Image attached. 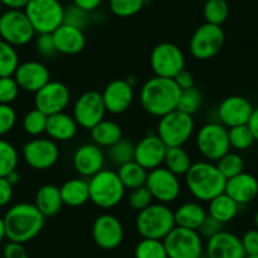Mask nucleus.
Returning a JSON list of instances; mask_svg holds the SVG:
<instances>
[{
	"label": "nucleus",
	"mask_w": 258,
	"mask_h": 258,
	"mask_svg": "<svg viewBox=\"0 0 258 258\" xmlns=\"http://www.w3.org/2000/svg\"><path fill=\"white\" fill-rule=\"evenodd\" d=\"M3 219L7 239L23 244L38 237L46 222V217L39 212L34 203L14 204L7 210Z\"/></svg>",
	"instance_id": "nucleus-1"
},
{
	"label": "nucleus",
	"mask_w": 258,
	"mask_h": 258,
	"mask_svg": "<svg viewBox=\"0 0 258 258\" xmlns=\"http://www.w3.org/2000/svg\"><path fill=\"white\" fill-rule=\"evenodd\" d=\"M79 124L74 119L73 114H68L66 111L48 115L47 119L46 133L48 138L54 142H68L75 138L78 135Z\"/></svg>",
	"instance_id": "nucleus-26"
},
{
	"label": "nucleus",
	"mask_w": 258,
	"mask_h": 258,
	"mask_svg": "<svg viewBox=\"0 0 258 258\" xmlns=\"http://www.w3.org/2000/svg\"><path fill=\"white\" fill-rule=\"evenodd\" d=\"M3 6H6L8 9H19V11H24L31 0H0Z\"/></svg>",
	"instance_id": "nucleus-56"
},
{
	"label": "nucleus",
	"mask_w": 258,
	"mask_h": 258,
	"mask_svg": "<svg viewBox=\"0 0 258 258\" xmlns=\"http://www.w3.org/2000/svg\"><path fill=\"white\" fill-rule=\"evenodd\" d=\"M228 137H229L230 148L235 151L248 150L255 142L254 137H253L249 126L247 124L228 128Z\"/></svg>",
	"instance_id": "nucleus-39"
},
{
	"label": "nucleus",
	"mask_w": 258,
	"mask_h": 258,
	"mask_svg": "<svg viewBox=\"0 0 258 258\" xmlns=\"http://www.w3.org/2000/svg\"><path fill=\"white\" fill-rule=\"evenodd\" d=\"M176 227L198 230L207 219L208 212L200 203L186 202L173 212Z\"/></svg>",
	"instance_id": "nucleus-29"
},
{
	"label": "nucleus",
	"mask_w": 258,
	"mask_h": 258,
	"mask_svg": "<svg viewBox=\"0 0 258 258\" xmlns=\"http://www.w3.org/2000/svg\"><path fill=\"white\" fill-rule=\"evenodd\" d=\"M36 49L39 53V56L44 57V58H52L57 53L52 33L37 34Z\"/></svg>",
	"instance_id": "nucleus-48"
},
{
	"label": "nucleus",
	"mask_w": 258,
	"mask_h": 258,
	"mask_svg": "<svg viewBox=\"0 0 258 258\" xmlns=\"http://www.w3.org/2000/svg\"><path fill=\"white\" fill-rule=\"evenodd\" d=\"M203 105V94L198 88H190L186 90H181L180 100L177 104V110L182 113L194 115L199 111Z\"/></svg>",
	"instance_id": "nucleus-41"
},
{
	"label": "nucleus",
	"mask_w": 258,
	"mask_h": 258,
	"mask_svg": "<svg viewBox=\"0 0 258 258\" xmlns=\"http://www.w3.org/2000/svg\"><path fill=\"white\" fill-rule=\"evenodd\" d=\"M14 186L7 177H0V208H6L13 199Z\"/></svg>",
	"instance_id": "nucleus-52"
},
{
	"label": "nucleus",
	"mask_w": 258,
	"mask_h": 258,
	"mask_svg": "<svg viewBox=\"0 0 258 258\" xmlns=\"http://www.w3.org/2000/svg\"><path fill=\"white\" fill-rule=\"evenodd\" d=\"M70 101V89L61 81L51 80L34 94V106L46 115H53L64 111Z\"/></svg>",
	"instance_id": "nucleus-16"
},
{
	"label": "nucleus",
	"mask_w": 258,
	"mask_h": 258,
	"mask_svg": "<svg viewBox=\"0 0 258 258\" xmlns=\"http://www.w3.org/2000/svg\"><path fill=\"white\" fill-rule=\"evenodd\" d=\"M4 258H28V252L23 243L9 240L3 249Z\"/></svg>",
	"instance_id": "nucleus-51"
},
{
	"label": "nucleus",
	"mask_w": 258,
	"mask_h": 258,
	"mask_svg": "<svg viewBox=\"0 0 258 258\" xmlns=\"http://www.w3.org/2000/svg\"><path fill=\"white\" fill-rule=\"evenodd\" d=\"M217 166L225 178L234 177L244 171V160L237 152H228L220 160L217 161Z\"/></svg>",
	"instance_id": "nucleus-42"
},
{
	"label": "nucleus",
	"mask_w": 258,
	"mask_h": 258,
	"mask_svg": "<svg viewBox=\"0 0 258 258\" xmlns=\"http://www.w3.org/2000/svg\"><path fill=\"white\" fill-rule=\"evenodd\" d=\"M254 225H255V229H258V210L254 214Z\"/></svg>",
	"instance_id": "nucleus-59"
},
{
	"label": "nucleus",
	"mask_w": 258,
	"mask_h": 258,
	"mask_svg": "<svg viewBox=\"0 0 258 258\" xmlns=\"http://www.w3.org/2000/svg\"><path fill=\"white\" fill-rule=\"evenodd\" d=\"M146 0H109V8L114 16L119 18H129L140 13Z\"/></svg>",
	"instance_id": "nucleus-43"
},
{
	"label": "nucleus",
	"mask_w": 258,
	"mask_h": 258,
	"mask_svg": "<svg viewBox=\"0 0 258 258\" xmlns=\"http://www.w3.org/2000/svg\"><path fill=\"white\" fill-rule=\"evenodd\" d=\"M7 178H8L9 182L12 183L13 186H16L17 183H19V181H21V175H19L18 171H13V172L9 173L8 176H7Z\"/></svg>",
	"instance_id": "nucleus-57"
},
{
	"label": "nucleus",
	"mask_w": 258,
	"mask_h": 258,
	"mask_svg": "<svg viewBox=\"0 0 258 258\" xmlns=\"http://www.w3.org/2000/svg\"><path fill=\"white\" fill-rule=\"evenodd\" d=\"M19 165V153L11 142L0 138V177H7L17 170Z\"/></svg>",
	"instance_id": "nucleus-35"
},
{
	"label": "nucleus",
	"mask_w": 258,
	"mask_h": 258,
	"mask_svg": "<svg viewBox=\"0 0 258 258\" xmlns=\"http://www.w3.org/2000/svg\"><path fill=\"white\" fill-rule=\"evenodd\" d=\"M0 3H2V2H0Z\"/></svg>",
	"instance_id": "nucleus-61"
},
{
	"label": "nucleus",
	"mask_w": 258,
	"mask_h": 258,
	"mask_svg": "<svg viewBox=\"0 0 258 258\" xmlns=\"http://www.w3.org/2000/svg\"><path fill=\"white\" fill-rule=\"evenodd\" d=\"M245 258H258V254H253V255H247Z\"/></svg>",
	"instance_id": "nucleus-60"
},
{
	"label": "nucleus",
	"mask_w": 258,
	"mask_h": 258,
	"mask_svg": "<svg viewBox=\"0 0 258 258\" xmlns=\"http://www.w3.org/2000/svg\"><path fill=\"white\" fill-rule=\"evenodd\" d=\"M150 64L155 76L175 79L185 70V54L175 43L161 42L151 52Z\"/></svg>",
	"instance_id": "nucleus-12"
},
{
	"label": "nucleus",
	"mask_w": 258,
	"mask_h": 258,
	"mask_svg": "<svg viewBox=\"0 0 258 258\" xmlns=\"http://www.w3.org/2000/svg\"><path fill=\"white\" fill-rule=\"evenodd\" d=\"M125 190L118 172L109 168H103L89 178L90 202L100 209H113L120 204L125 197Z\"/></svg>",
	"instance_id": "nucleus-4"
},
{
	"label": "nucleus",
	"mask_w": 258,
	"mask_h": 258,
	"mask_svg": "<svg viewBox=\"0 0 258 258\" xmlns=\"http://www.w3.org/2000/svg\"><path fill=\"white\" fill-rule=\"evenodd\" d=\"M24 13L37 34L53 33L63 24L64 8L59 0H31Z\"/></svg>",
	"instance_id": "nucleus-8"
},
{
	"label": "nucleus",
	"mask_w": 258,
	"mask_h": 258,
	"mask_svg": "<svg viewBox=\"0 0 258 258\" xmlns=\"http://www.w3.org/2000/svg\"><path fill=\"white\" fill-rule=\"evenodd\" d=\"M192 160L187 151L182 147H170L167 148L165 157V165L166 168L171 171L172 173L180 176H185L187 171L190 170L191 165H192Z\"/></svg>",
	"instance_id": "nucleus-33"
},
{
	"label": "nucleus",
	"mask_w": 258,
	"mask_h": 258,
	"mask_svg": "<svg viewBox=\"0 0 258 258\" xmlns=\"http://www.w3.org/2000/svg\"><path fill=\"white\" fill-rule=\"evenodd\" d=\"M91 22V13L79 8L75 4H71L70 7L64 8L63 14V24L75 27V28L85 31Z\"/></svg>",
	"instance_id": "nucleus-44"
},
{
	"label": "nucleus",
	"mask_w": 258,
	"mask_h": 258,
	"mask_svg": "<svg viewBox=\"0 0 258 258\" xmlns=\"http://www.w3.org/2000/svg\"><path fill=\"white\" fill-rule=\"evenodd\" d=\"M224 42L225 33L222 26H215L205 22L194 32L188 42V48L194 58L207 61L222 51Z\"/></svg>",
	"instance_id": "nucleus-11"
},
{
	"label": "nucleus",
	"mask_w": 258,
	"mask_h": 258,
	"mask_svg": "<svg viewBox=\"0 0 258 258\" xmlns=\"http://www.w3.org/2000/svg\"><path fill=\"white\" fill-rule=\"evenodd\" d=\"M225 183L227 178L218 166L207 160L194 162L185 175V185L188 192L203 203H209L224 192Z\"/></svg>",
	"instance_id": "nucleus-3"
},
{
	"label": "nucleus",
	"mask_w": 258,
	"mask_h": 258,
	"mask_svg": "<svg viewBox=\"0 0 258 258\" xmlns=\"http://www.w3.org/2000/svg\"><path fill=\"white\" fill-rule=\"evenodd\" d=\"M229 16L227 0H207L204 6V18L207 23L222 26Z\"/></svg>",
	"instance_id": "nucleus-38"
},
{
	"label": "nucleus",
	"mask_w": 258,
	"mask_h": 258,
	"mask_svg": "<svg viewBox=\"0 0 258 258\" xmlns=\"http://www.w3.org/2000/svg\"><path fill=\"white\" fill-rule=\"evenodd\" d=\"M167 148L156 133H151L135 146V161L147 171L155 170L165 162Z\"/></svg>",
	"instance_id": "nucleus-21"
},
{
	"label": "nucleus",
	"mask_w": 258,
	"mask_h": 258,
	"mask_svg": "<svg viewBox=\"0 0 258 258\" xmlns=\"http://www.w3.org/2000/svg\"><path fill=\"white\" fill-rule=\"evenodd\" d=\"M173 80H175V83L177 84V86L181 89V90H186V89H190L195 86L194 85L192 74L188 73L187 70L181 71V73L173 79Z\"/></svg>",
	"instance_id": "nucleus-53"
},
{
	"label": "nucleus",
	"mask_w": 258,
	"mask_h": 258,
	"mask_svg": "<svg viewBox=\"0 0 258 258\" xmlns=\"http://www.w3.org/2000/svg\"><path fill=\"white\" fill-rule=\"evenodd\" d=\"M168 258H202L204 239L198 230L175 227L163 239Z\"/></svg>",
	"instance_id": "nucleus-9"
},
{
	"label": "nucleus",
	"mask_w": 258,
	"mask_h": 258,
	"mask_svg": "<svg viewBox=\"0 0 258 258\" xmlns=\"http://www.w3.org/2000/svg\"><path fill=\"white\" fill-rule=\"evenodd\" d=\"M135 146L136 145H133L132 141L121 138L115 145L109 147L108 155L111 163L119 167L124 163H128L135 160Z\"/></svg>",
	"instance_id": "nucleus-40"
},
{
	"label": "nucleus",
	"mask_w": 258,
	"mask_h": 258,
	"mask_svg": "<svg viewBox=\"0 0 258 258\" xmlns=\"http://www.w3.org/2000/svg\"><path fill=\"white\" fill-rule=\"evenodd\" d=\"M22 155L24 162L31 168L46 171L57 163L59 158V148L57 142L51 138L36 137L23 146Z\"/></svg>",
	"instance_id": "nucleus-14"
},
{
	"label": "nucleus",
	"mask_w": 258,
	"mask_h": 258,
	"mask_svg": "<svg viewBox=\"0 0 258 258\" xmlns=\"http://www.w3.org/2000/svg\"><path fill=\"white\" fill-rule=\"evenodd\" d=\"M34 205L46 218H51L58 214L63 207L58 186L53 185V183H46V185L41 186L34 197Z\"/></svg>",
	"instance_id": "nucleus-28"
},
{
	"label": "nucleus",
	"mask_w": 258,
	"mask_h": 258,
	"mask_svg": "<svg viewBox=\"0 0 258 258\" xmlns=\"http://www.w3.org/2000/svg\"><path fill=\"white\" fill-rule=\"evenodd\" d=\"M116 172H118V176L123 182L124 187L129 188V190L145 186L148 176V171L145 167H142L140 163L136 162L135 160L119 166Z\"/></svg>",
	"instance_id": "nucleus-32"
},
{
	"label": "nucleus",
	"mask_w": 258,
	"mask_h": 258,
	"mask_svg": "<svg viewBox=\"0 0 258 258\" xmlns=\"http://www.w3.org/2000/svg\"><path fill=\"white\" fill-rule=\"evenodd\" d=\"M136 258H168L163 240L142 238L135 248Z\"/></svg>",
	"instance_id": "nucleus-36"
},
{
	"label": "nucleus",
	"mask_w": 258,
	"mask_h": 258,
	"mask_svg": "<svg viewBox=\"0 0 258 258\" xmlns=\"http://www.w3.org/2000/svg\"><path fill=\"white\" fill-rule=\"evenodd\" d=\"M52 37H53L57 53L66 54V56H74V54L80 53L86 46L84 31L68 26V24L59 26L52 33Z\"/></svg>",
	"instance_id": "nucleus-25"
},
{
	"label": "nucleus",
	"mask_w": 258,
	"mask_h": 258,
	"mask_svg": "<svg viewBox=\"0 0 258 258\" xmlns=\"http://www.w3.org/2000/svg\"><path fill=\"white\" fill-rule=\"evenodd\" d=\"M47 119H48V115L36 108L32 109L24 115L23 121H22L24 132L31 137H39L41 135L46 133Z\"/></svg>",
	"instance_id": "nucleus-37"
},
{
	"label": "nucleus",
	"mask_w": 258,
	"mask_h": 258,
	"mask_svg": "<svg viewBox=\"0 0 258 258\" xmlns=\"http://www.w3.org/2000/svg\"><path fill=\"white\" fill-rule=\"evenodd\" d=\"M146 186L152 194L153 200L162 204H171L181 194V182L178 176L171 172L165 166L148 171Z\"/></svg>",
	"instance_id": "nucleus-15"
},
{
	"label": "nucleus",
	"mask_w": 258,
	"mask_h": 258,
	"mask_svg": "<svg viewBox=\"0 0 258 258\" xmlns=\"http://www.w3.org/2000/svg\"><path fill=\"white\" fill-rule=\"evenodd\" d=\"M21 88L13 76L0 78V104L12 105L18 99Z\"/></svg>",
	"instance_id": "nucleus-46"
},
{
	"label": "nucleus",
	"mask_w": 258,
	"mask_h": 258,
	"mask_svg": "<svg viewBox=\"0 0 258 258\" xmlns=\"http://www.w3.org/2000/svg\"><path fill=\"white\" fill-rule=\"evenodd\" d=\"M153 202L155 200H153L152 194L150 192V190H148L146 185L133 188L128 195V205L137 213L150 207Z\"/></svg>",
	"instance_id": "nucleus-45"
},
{
	"label": "nucleus",
	"mask_w": 258,
	"mask_h": 258,
	"mask_svg": "<svg viewBox=\"0 0 258 258\" xmlns=\"http://www.w3.org/2000/svg\"><path fill=\"white\" fill-rule=\"evenodd\" d=\"M62 203L66 207L79 208L90 202L89 194V181L84 177H74L64 181L59 187Z\"/></svg>",
	"instance_id": "nucleus-27"
},
{
	"label": "nucleus",
	"mask_w": 258,
	"mask_h": 258,
	"mask_svg": "<svg viewBox=\"0 0 258 258\" xmlns=\"http://www.w3.org/2000/svg\"><path fill=\"white\" fill-rule=\"evenodd\" d=\"M195 143L200 155L210 162H217L230 151L228 128L219 121H209L200 126Z\"/></svg>",
	"instance_id": "nucleus-7"
},
{
	"label": "nucleus",
	"mask_w": 258,
	"mask_h": 258,
	"mask_svg": "<svg viewBox=\"0 0 258 258\" xmlns=\"http://www.w3.org/2000/svg\"><path fill=\"white\" fill-rule=\"evenodd\" d=\"M93 239L99 248L111 250L118 248L124 239V227L115 215L104 213L93 223Z\"/></svg>",
	"instance_id": "nucleus-17"
},
{
	"label": "nucleus",
	"mask_w": 258,
	"mask_h": 258,
	"mask_svg": "<svg viewBox=\"0 0 258 258\" xmlns=\"http://www.w3.org/2000/svg\"><path fill=\"white\" fill-rule=\"evenodd\" d=\"M205 254L208 258H245L242 239L234 233L222 230L214 237L209 238L205 244Z\"/></svg>",
	"instance_id": "nucleus-23"
},
{
	"label": "nucleus",
	"mask_w": 258,
	"mask_h": 258,
	"mask_svg": "<svg viewBox=\"0 0 258 258\" xmlns=\"http://www.w3.org/2000/svg\"><path fill=\"white\" fill-rule=\"evenodd\" d=\"M180 95L181 89L173 79L153 76L141 88L140 101L146 113L161 118L177 109Z\"/></svg>",
	"instance_id": "nucleus-2"
},
{
	"label": "nucleus",
	"mask_w": 258,
	"mask_h": 258,
	"mask_svg": "<svg viewBox=\"0 0 258 258\" xmlns=\"http://www.w3.org/2000/svg\"><path fill=\"white\" fill-rule=\"evenodd\" d=\"M101 3H103V0H73V4L89 13H93L96 9H99Z\"/></svg>",
	"instance_id": "nucleus-54"
},
{
	"label": "nucleus",
	"mask_w": 258,
	"mask_h": 258,
	"mask_svg": "<svg viewBox=\"0 0 258 258\" xmlns=\"http://www.w3.org/2000/svg\"><path fill=\"white\" fill-rule=\"evenodd\" d=\"M101 95L106 111L119 115L132 106L135 101V86L131 85L126 79H115L104 88Z\"/></svg>",
	"instance_id": "nucleus-18"
},
{
	"label": "nucleus",
	"mask_w": 258,
	"mask_h": 258,
	"mask_svg": "<svg viewBox=\"0 0 258 258\" xmlns=\"http://www.w3.org/2000/svg\"><path fill=\"white\" fill-rule=\"evenodd\" d=\"M240 205L235 203L229 195L225 192L220 194L217 198L209 202V208H208V214L223 225L232 222L239 213Z\"/></svg>",
	"instance_id": "nucleus-30"
},
{
	"label": "nucleus",
	"mask_w": 258,
	"mask_h": 258,
	"mask_svg": "<svg viewBox=\"0 0 258 258\" xmlns=\"http://www.w3.org/2000/svg\"><path fill=\"white\" fill-rule=\"evenodd\" d=\"M73 165L81 177L90 178L104 168L105 155L95 143H85L74 153Z\"/></svg>",
	"instance_id": "nucleus-22"
},
{
	"label": "nucleus",
	"mask_w": 258,
	"mask_h": 258,
	"mask_svg": "<svg viewBox=\"0 0 258 258\" xmlns=\"http://www.w3.org/2000/svg\"><path fill=\"white\" fill-rule=\"evenodd\" d=\"M19 63V54L16 47L0 38V78L13 76Z\"/></svg>",
	"instance_id": "nucleus-34"
},
{
	"label": "nucleus",
	"mask_w": 258,
	"mask_h": 258,
	"mask_svg": "<svg viewBox=\"0 0 258 258\" xmlns=\"http://www.w3.org/2000/svg\"><path fill=\"white\" fill-rule=\"evenodd\" d=\"M90 136L93 143L99 147L109 148L123 138V131L116 121L104 119L91 129Z\"/></svg>",
	"instance_id": "nucleus-31"
},
{
	"label": "nucleus",
	"mask_w": 258,
	"mask_h": 258,
	"mask_svg": "<svg viewBox=\"0 0 258 258\" xmlns=\"http://www.w3.org/2000/svg\"><path fill=\"white\" fill-rule=\"evenodd\" d=\"M175 227L173 210L162 203H152L136 218V229L142 238L163 240Z\"/></svg>",
	"instance_id": "nucleus-5"
},
{
	"label": "nucleus",
	"mask_w": 258,
	"mask_h": 258,
	"mask_svg": "<svg viewBox=\"0 0 258 258\" xmlns=\"http://www.w3.org/2000/svg\"><path fill=\"white\" fill-rule=\"evenodd\" d=\"M108 113L103 95L96 90H89L76 99L73 108V116L83 129L91 131L96 124L105 119Z\"/></svg>",
	"instance_id": "nucleus-13"
},
{
	"label": "nucleus",
	"mask_w": 258,
	"mask_h": 258,
	"mask_svg": "<svg viewBox=\"0 0 258 258\" xmlns=\"http://www.w3.org/2000/svg\"><path fill=\"white\" fill-rule=\"evenodd\" d=\"M224 192L239 205L249 204L258 197V180L243 171L239 175L228 178Z\"/></svg>",
	"instance_id": "nucleus-24"
},
{
	"label": "nucleus",
	"mask_w": 258,
	"mask_h": 258,
	"mask_svg": "<svg viewBox=\"0 0 258 258\" xmlns=\"http://www.w3.org/2000/svg\"><path fill=\"white\" fill-rule=\"evenodd\" d=\"M223 227H224V225H223L222 223H219L218 220H215L214 218H212L209 214H208L207 219H205L204 223L200 225V228L198 229V232H199V234L202 235L203 239L208 240L209 238L214 237L215 234H218L219 232H222Z\"/></svg>",
	"instance_id": "nucleus-49"
},
{
	"label": "nucleus",
	"mask_w": 258,
	"mask_h": 258,
	"mask_svg": "<svg viewBox=\"0 0 258 258\" xmlns=\"http://www.w3.org/2000/svg\"><path fill=\"white\" fill-rule=\"evenodd\" d=\"M36 34L24 11L8 9L0 16V38L16 48L31 43Z\"/></svg>",
	"instance_id": "nucleus-10"
},
{
	"label": "nucleus",
	"mask_w": 258,
	"mask_h": 258,
	"mask_svg": "<svg viewBox=\"0 0 258 258\" xmlns=\"http://www.w3.org/2000/svg\"><path fill=\"white\" fill-rule=\"evenodd\" d=\"M247 125L249 126L250 132H252L253 137H254V141L258 142V106L253 109L252 115H250Z\"/></svg>",
	"instance_id": "nucleus-55"
},
{
	"label": "nucleus",
	"mask_w": 258,
	"mask_h": 258,
	"mask_svg": "<svg viewBox=\"0 0 258 258\" xmlns=\"http://www.w3.org/2000/svg\"><path fill=\"white\" fill-rule=\"evenodd\" d=\"M253 109L252 103L244 96H228L218 106V119L227 128L244 125L248 124Z\"/></svg>",
	"instance_id": "nucleus-20"
},
{
	"label": "nucleus",
	"mask_w": 258,
	"mask_h": 258,
	"mask_svg": "<svg viewBox=\"0 0 258 258\" xmlns=\"http://www.w3.org/2000/svg\"><path fill=\"white\" fill-rule=\"evenodd\" d=\"M17 123V113L8 104H0V137L13 131Z\"/></svg>",
	"instance_id": "nucleus-47"
},
{
	"label": "nucleus",
	"mask_w": 258,
	"mask_h": 258,
	"mask_svg": "<svg viewBox=\"0 0 258 258\" xmlns=\"http://www.w3.org/2000/svg\"><path fill=\"white\" fill-rule=\"evenodd\" d=\"M13 78L21 90L36 94L51 81V74L43 62L31 59L19 63Z\"/></svg>",
	"instance_id": "nucleus-19"
},
{
	"label": "nucleus",
	"mask_w": 258,
	"mask_h": 258,
	"mask_svg": "<svg viewBox=\"0 0 258 258\" xmlns=\"http://www.w3.org/2000/svg\"><path fill=\"white\" fill-rule=\"evenodd\" d=\"M240 239H242L245 254H258V229L247 230Z\"/></svg>",
	"instance_id": "nucleus-50"
},
{
	"label": "nucleus",
	"mask_w": 258,
	"mask_h": 258,
	"mask_svg": "<svg viewBox=\"0 0 258 258\" xmlns=\"http://www.w3.org/2000/svg\"><path fill=\"white\" fill-rule=\"evenodd\" d=\"M7 238L6 234V224H4V219L3 217H0V243L3 242L4 239Z\"/></svg>",
	"instance_id": "nucleus-58"
},
{
	"label": "nucleus",
	"mask_w": 258,
	"mask_h": 258,
	"mask_svg": "<svg viewBox=\"0 0 258 258\" xmlns=\"http://www.w3.org/2000/svg\"><path fill=\"white\" fill-rule=\"evenodd\" d=\"M194 131H195V121L192 115H188L176 109L161 116L156 129V135L168 148L182 147L194 135Z\"/></svg>",
	"instance_id": "nucleus-6"
}]
</instances>
